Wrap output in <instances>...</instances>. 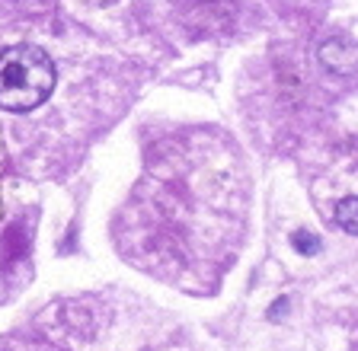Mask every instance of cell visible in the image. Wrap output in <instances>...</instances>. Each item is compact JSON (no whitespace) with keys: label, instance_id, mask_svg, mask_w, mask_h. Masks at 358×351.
<instances>
[{"label":"cell","instance_id":"1","mask_svg":"<svg viewBox=\"0 0 358 351\" xmlns=\"http://www.w3.org/2000/svg\"><path fill=\"white\" fill-rule=\"evenodd\" d=\"M55 64L38 45H13L0 54V109L32 112L55 90Z\"/></svg>","mask_w":358,"mask_h":351},{"label":"cell","instance_id":"2","mask_svg":"<svg viewBox=\"0 0 358 351\" xmlns=\"http://www.w3.org/2000/svg\"><path fill=\"white\" fill-rule=\"evenodd\" d=\"M320 61L336 74H352L358 64V48L349 38H327L320 45Z\"/></svg>","mask_w":358,"mask_h":351},{"label":"cell","instance_id":"3","mask_svg":"<svg viewBox=\"0 0 358 351\" xmlns=\"http://www.w3.org/2000/svg\"><path fill=\"white\" fill-rule=\"evenodd\" d=\"M336 224L343 227L345 233L358 237V198L355 195H349V198H343V202L336 204Z\"/></svg>","mask_w":358,"mask_h":351},{"label":"cell","instance_id":"4","mask_svg":"<svg viewBox=\"0 0 358 351\" xmlns=\"http://www.w3.org/2000/svg\"><path fill=\"white\" fill-rule=\"evenodd\" d=\"M291 246L298 249L301 255H317L320 253V237L310 230H294L291 233Z\"/></svg>","mask_w":358,"mask_h":351},{"label":"cell","instance_id":"5","mask_svg":"<svg viewBox=\"0 0 358 351\" xmlns=\"http://www.w3.org/2000/svg\"><path fill=\"white\" fill-rule=\"evenodd\" d=\"M285 310H288V297H278V304L272 306V310H268V320H275L278 313H285Z\"/></svg>","mask_w":358,"mask_h":351},{"label":"cell","instance_id":"6","mask_svg":"<svg viewBox=\"0 0 358 351\" xmlns=\"http://www.w3.org/2000/svg\"><path fill=\"white\" fill-rule=\"evenodd\" d=\"M352 144H355V154H358V141H352Z\"/></svg>","mask_w":358,"mask_h":351},{"label":"cell","instance_id":"7","mask_svg":"<svg viewBox=\"0 0 358 351\" xmlns=\"http://www.w3.org/2000/svg\"><path fill=\"white\" fill-rule=\"evenodd\" d=\"M96 3H103V0H96ZM106 3H109V0H106Z\"/></svg>","mask_w":358,"mask_h":351}]
</instances>
